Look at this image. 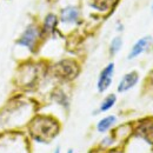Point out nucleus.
<instances>
[{"instance_id":"obj_17","label":"nucleus","mask_w":153,"mask_h":153,"mask_svg":"<svg viewBox=\"0 0 153 153\" xmlns=\"http://www.w3.org/2000/svg\"><path fill=\"white\" fill-rule=\"evenodd\" d=\"M152 11H153V6H152Z\"/></svg>"},{"instance_id":"obj_2","label":"nucleus","mask_w":153,"mask_h":153,"mask_svg":"<svg viewBox=\"0 0 153 153\" xmlns=\"http://www.w3.org/2000/svg\"><path fill=\"white\" fill-rule=\"evenodd\" d=\"M40 34H41V32H40V30L38 28V26L34 25V24H31L21 33L19 39L17 40V45L21 46V47H25L28 51L33 52L36 50L37 44H38Z\"/></svg>"},{"instance_id":"obj_14","label":"nucleus","mask_w":153,"mask_h":153,"mask_svg":"<svg viewBox=\"0 0 153 153\" xmlns=\"http://www.w3.org/2000/svg\"><path fill=\"white\" fill-rule=\"evenodd\" d=\"M56 100H57L59 104H61V105H64V106H68V99H67V97L65 96L61 91H59L58 93H56Z\"/></svg>"},{"instance_id":"obj_9","label":"nucleus","mask_w":153,"mask_h":153,"mask_svg":"<svg viewBox=\"0 0 153 153\" xmlns=\"http://www.w3.org/2000/svg\"><path fill=\"white\" fill-rule=\"evenodd\" d=\"M58 25V18L53 14V13H50L45 17L44 19V24H42V30H41V34H52L54 33L56 28H57Z\"/></svg>"},{"instance_id":"obj_12","label":"nucleus","mask_w":153,"mask_h":153,"mask_svg":"<svg viewBox=\"0 0 153 153\" xmlns=\"http://www.w3.org/2000/svg\"><path fill=\"white\" fill-rule=\"evenodd\" d=\"M115 101H117V97H115L114 94H108V96L102 100V102L100 104L99 111H100V112H106V111L111 110V108L114 106Z\"/></svg>"},{"instance_id":"obj_4","label":"nucleus","mask_w":153,"mask_h":153,"mask_svg":"<svg viewBox=\"0 0 153 153\" xmlns=\"http://www.w3.org/2000/svg\"><path fill=\"white\" fill-rule=\"evenodd\" d=\"M113 74H114V64L110 62L107 66L104 67V70L100 72L99 78H98L97 87H98V91L100 93L105 92L111 86L112 79H113Z\"/></svg>"},{"instance_id":"obj_16","label":"nucleus","mask_w":153,"mask_h":153,"mask_svg":"<svg viewBox=\"0 0 153 153\" xmlns=\"http://www.w3.org/2000/svg\"><path fill=\"white\" fill-rule=\"evenodd\" d=\"M67 153H73V151H72V150H68V151H67Z\"/></svg>"},{"instance_id":"obj_11","label":"nucleus","mask_w":153,"mask_h":153,"mask_svg":"<svg viewBox=\"0 0 153 153\" xmlns=\"http://www.w3.org/2000/svg\"><path fill=\"white\" fill-rule=\"evenodd\" d=\"M115 121H117V118H115L114 115H107V117L102 118V119L98 123L97 128H98V131L101 132V133H102V132H106V131H108V130L114 125Z\"/></svg>"},{"instance_id":"obj_7","label":"nucleus","mask_w":153,"mask_h":153,"mask_svg":"<svg viewBox=\"0 0 153 153\" xmlns=\"http://www.w3.org/2000/svg\"><path fill=\"white\" fill-rule=\"evenodd\" d=\"M151 40H152L151 37H144V38L139 39L133 45V47H132V50H131V52H130V54H128L127 58L131 60V59H134V58H137L138 56H140L150 46Z\"/></svg>"},{"instance_id":"obj_1","label":"nucleus","mask_w":153,"mask_h":153,"mask_svg":"<svg viewBox=\"0 0 153 153\" xmlns=\"http://www.w3.org/2000/svg\"><path fill=\"white\" fill-rule=\"evenodd\" d=\"M58 128V124L53 119L47 117H38L32 121L30 132L34 140L46 143L57 135Z\"/></svg>"},{"instance_id":"obj_8","label":"nucleus","mask_w":153,"mask_h":153,"mask_svg":"<svg viewBox=\"0 0 153 153\" xmlns=\"http://www.w3.org/2000/svg\"><path fill=\"white\" fill-rule=\"evenodd\" d=\"M118 0H87L88 5L99 12H107L110 11L115 4H117Z\"/></svg>"},{"instance_id":"obj_6","label":"nucleus","mask_w":153,"mask_h":153,"mask_svg":"<svg viewBox=\"0 0 153 153\" xmlns=\"http://www.w3.org/2000/svg\"><path fill=\"white\" fill-rule=\"evenodd\" d=\"M80 18V11L76 6H66L61 10L60 21L62 24H76Z\"/></svg>"},{"instance_id":"obj_5","label":"nucleus","mask_w":153,"mask_h":153,"mask_svg":"<svg viewBox=\"0 0 153 153\" xmlns=\"http://www.w3.org/2000/svg\"><path fill=\"white\" fill-rule=\"evenodd\" d=\"M138 80H139V74L135 71L126 73L125 76L121 78V80H120V82L118 85V92L124 93V92L131 90L132 87H134L137 85Z\"/></svg>"},{"instance_id":"obj_13","label":"nucleus","mask_w":153,"mask_h":153,"mask_svg":"<svg viewBox=\"0 0 153 153\" xmlns=\"http://www.w3.org/2000/svg\"><path fill=\"white\" fill-rule=\"evenodd\" d=\"M121 46H123V39H121V37H115V38L112 39L111 45H110V52H111V54L112 56L117 54L120 51Z\"/></svg>"},{"instance_id":"obj_15","label":"nucleus","mask_w":153,"mask_h":153,"mask_svg":"<svg viewBox=\"0 0 153 153\" xmlns=\"http://www.w3.org/2000/svg\"><path fill=\"white\" fill-rule=\"evenodd\" d=\"M54 153H60V147H57L56 151H54Z\"/></svg>"},{"instance_id":"obj_3","label":"nucleus","mask_w":153,"mask_h":153,"mask_svg":"<svg viewBox=\"0 0 153 153\" xmlns=\"http://www.w3.org/2000/svg\"><path fill=\"white\" fill-rule=\"evenodd\" d=\"M54 76L61 80H72L78 76L79 68L74 61L61 60L54 65Z\"/></svg>"},{"instance_id":"obj_10","label":"nucleus","mask_w":153,"mask_h":153,"mask_svg":"<svg viewBox=\"0 0 153 153\" xmlns=\"http://www.w3.org/2000/svg\"><path fill=\"white\" fill-rule=\"evenodd\" d=\"M138 135L144 138L147 143L153 144V123L149 121V123H144L139 126L138 128Z\"/></svg>"}]
</instances>
